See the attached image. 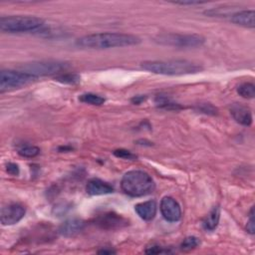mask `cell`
Here are the masks:
<instances>
[{"mask_svg":"<svg viewBox=\"0 0 255 255\" xmlns=\"http://www.w3.org/2000/svg\"><path fill=\"white\" fill-rule=\"evenodd\" d=\"M140 39L131 34L126 33H94L85 35L76 40L75 44L77 47L82 49H110V48H121L133 46L140 43Z\"/></svg>","mask_w":255,"mask_h":255,"instance_id":"obj_1","label":"cell"},{"mask_svg":"<svg viewBox=\"0 0 255 255\" xmlns=\"http://www.w3.org/2000/svg\"><path fill=\"white\" fill-rule=\"evenodd\" d=\"M141 69L158 75L182 76L196 74L203 70L202 66L187 60H159L144 61L140 64Z\"/></svg>","mask_w":255,"mask_h":255,"instance_id":"obj_2","label":"cell"},{"mask_svg":"<svg viewBox=\"0 0 255 255\" xmlns=\"http://www.w3.org/2000/svg\"><path fill=\"white\" fill-rule=\"evenodd\" d=\"M121 186L126 194L131 197H140L150 194L155 188V183L147 172L134 169L124 174Z\"/></svg>","mask_w":255,"mask_h":255,"instance_id":"obj_3","label":"cell"},{"mask_svg":"<svg viewBox=\"0 0 255 255\" xmlns=\"http://www.w3.org/2000/svg\"><path fill=\"white\" fill-rule=\"evenodd\" d=\"M0 30L5 33H39L46 31L43 19L29 15H9L0 18Z\"/></svg>","mask_w":255,"mask_h":255,"instance_id":"obj_4","label":"cell"},{"mask_svg":"<svg viewBox=\"0 0 255 255\" xmlns=\"http://www.w3.org/2000/svg\"><path fill=\"white\" fill-rule=\"evenodd\" d=\"M153 41L162 46H169L180 49H194L201 47L205 39L198 34L163 33L155 36Z\"/></svg>","mask_w":255,"mask_h":255,"instance_id":"obj_5","label":"cell"},{"mask_svg":"<svg viewBox=\"0 0 255 255\" xmlns=\"http://www.w3.org/2000/svg\"><path fill=\"white\" fill-rule=\"evenodd\" d=\"M70 68L69 63L63 61H38L25 64L21 67V71L29 73L35 77L61 75Z\"/></svg>","mask_w":255,"mask_h":255,"instance_id":"obj_6","label":"cell"},{"mask_svg":"<svg viewBox=\"0 0 255 255\" xmlns=\"http://www.w3.org/2000/svg\"><path fill=\"white\" fill-rule=\"evenodd\" d=\"M38 78L24 71L2 70L0 72V93L27 86Z\"/></svg>","mask_w":255,"mask_h":255,"instance_id":"obj_7","label":"cell"},{"mask_svg":"<svg viewBox=\"0 0 255 255\" xmlns=\"http://www.w3.org/2000/svg\"><path fill=\"white\" fill-rule=\"evenodd\" d=\"M26 213L25 207L20 203H9L1 208L0 220L2 225H14L18 223Z\"/></svg>","mask_w":255,"mask_h":255,"instance_id":"obj_8","label":"cell"},{"mask_svg":"<svg viewBox=\"0 0 255 255\" xmlns=\"http://www.w3.org/2000/svg\"><path fill=\"white\" fill-rule=\"evenodd\" d=\"M160 212L168 222H176L181 218V208L178 202L171 196H164L160 201Z\"/></svg>","mask_w":255,"mask_h":255,"instance_id":"obj_9","label":"cell"},{"mask_svg":"<svg viewBox=\"0 0 255 255\" xmlns=\"http://www.w3.org/2000/svg\"><path fill=\"white\" fill-rule=\"evenodd\" d=\"M96 222L101 228L104 229H118L128 225V221L126 218L114 212H108L100 215L97 218Z\"/></svg>","mask_w":255,"mask_h":255,"instance_id":"obj_10","label":"cell"},{"mask_svg":"<svg viewBox=\"0 0 255 255\" xmlns=\"http://www.w3.org/2000/svg\"><path fill=\"white\" fill-rule=\"evenodd\" d=\"M85 227V221L81 218L74 217L65 220L59 227V233L64 237H74L79 234Z\"/></svg>","mask_w":255,"mask_h":255,"instance_id":"obj_11","label":"cell"},{"mask_svg":"<svg viewBox=\"0 0 255 255\" xmlns=\"http://www.w3.org/2000/svg\"><path fill=\"white\" fill-rule=\"evenodd\" d=\"M230 114L232 118L240 125L249 127L252 124V114L249 108L241 104H233L230 107Z\"/></svg>","mask_w":255,"mask_h":255,"instance_id":"obj_12","label":"cell"},{"mask_svg":"<svg viewBox=\"0 0 255 255\" xmlns=\"http://www.w3.org/2000/svg\"><path fill=\"white\" fill-rule=\"evenodd\" d=\"M86 191L90 195H105L114 192V187L100 178H92L86 184Z\"/></svg>","mask_w":255,"mask_h":255,"instance_id":"obj_13","label":"cell"},{"mask_svg":"<svg viewBox=\"0 0 255 255\" xmlns=\"http://www.w3.org/2000/svg\"><path fill=\"white\" fill-rule=\"evenodd\" d=\"M230 20L232 23L246 27L254 28L255 27V12L254 10H241L235 12L231 15Z\"/></svg>","mask_w":255,"mask_h":255,"instance_id":"obj_14","label":"cell"},{"mask_svg":"<svg viewBox=\"0 0 255 255\" xmlns=\"http://www.w3.org/2000/svg\"><path fill=\"white\" fill-rule=\"evenodd\" d=\"M156 202L154 200H147L134 205L136 214L145 221H150L156 214Z\"/></svg>","mask_w":255,"mask_h":255,"instance_id":"obj_15","label":"cell"},{"mask_svg":"<svg viewBox=\"0 0 255 255\" xmlns=\"http://www.w3.org/2000/svg\"><path fill=\"white\" fill-rule=\"evenodd\" d=\"M219 219L220 209L218 206H214L202 220V226L206 231H213L218 226Z\"/></svg>","mask_w":255,"mask_h":255,"instance_id":"obj_16","label":"cell"},{"mask_svg":"<svg viewBox=\"0 0 255 255\" xmlns=\"http://www.w3.org/2000/svg\"><path fill=\"white\" fill-rule=\"evenodd\" d=\"M155 104L159 109H164V110H175L176 111V110L182 109V107L179 104L173 102L168 97L162 96V95H160V96L158 95L155 98Z\"/></svg>","mask_w":255,"mask_h":255,"instance_id":"obj_17","label":"cell"},{"mask_svg":"<svg viewBox=\"0 0 255 255\" xmlns=\"http://www.w3.org/2000/svg\"><path fill=\"white\" fill-rule=\"evenodd\" d=\"M79 101L84 103V104H89V105H93V106H101L105 103V98L93 94V93H86L83 94L79 97Z\"/></svg>","mask_w":255,"mask_h":255,"instance_id":"obj_18","label":"cell"},{"mask_svg":"<svg viewBox=\"0 0 255 255\" xmlns=\"http://www.w3.org/2000/svg\"><path fill=\"white\" fill-rule=\"evenodd\" d=\"M237 93L244 99H253L255 97V86L252 83H243L238 86Z\"/></svg>","mask_w":255,"mask_h":255,"instance_id":"obj_19","label":"cell"},{"mask_svg":"<svg viewBox=\"0 0 255 255\" xmlns=\"http://www.w3.org/2000/svg\"><path fill=\"white\" fill-rule=\"evenodd\" d=\"M55 80L62 83V84H69L75 85L81 81V77L74 73H63L55 77Z\"/></svg>","mask_w":255,"mask_h":255,"instance_id":"obj_20","label":"cell"},{"mask_svg":"<svg viewBox=\"0 0 255 255\" xmlns=\"http://www.w3.org/2000/svg\"><path fill=\"white\" fill-rule=\"evenodd\" d=\"M18 153L27 158H32L40 153V148L35 145H23L18 149Z\"/></svg>","mask_w":255,"mask_h":255,"instance_id":"obj_21","label":"cell"},{"mask_svg":"<svg viewBox=\"0 0 255 255\" xmlns=\"http://www.w3.org/2000/svg\"><path fill=\"white\" fill-rule=\"evenodd\" d=\"M199 245H200L199 238H197L195 236H188L182 240V242L180 244V249L183 251H189L191 249L196 248Z\"/></svg>","mask_w":255,"mask_h":255,"instance_id":"obj_22","label":"cell"},{"mask_svg":"<svg viewBox=\"0 0 255 255\" xmlns=\"http://www.w3.org/2000/svg\"><path fill=\"white\" fill-rule=\"evenodd\" d=\"M196 110L200 113L206 114V115H215L217 114V109L210 103H200L196 105Z\"/></svg>","mask_w":255,"mask_h":255,"instance_id":"obj_23","label":"cell"},{"mask_svg":"<svg viewBox=\"0 0 255 255\" xmlns=\"http://www.w3.org/2000/svg\"><path fill=\"white\" fill-rule=\"evenodd\" d=\"M114 155L119 157V158H124V159H129V160H134L136 159V155L134 153H132L131 151L128 150V149H125V148H118V149H115L113 151Z\"/></svg>","mask_w":255,"mask_h":255,"instance_id":"obj_24","label":"cell"},{"mask_svg":"<svg viewBox=\"0 0 255 255\" xmlns=\"http://www.w3.org/2000/svg\"><path fill=\"white\" fill-rule=\"evenodd\" d=\"M246 230H247V232H249L250 234H254L255 227H254V209H253V207L251 208L250 213H249V220L247 221Z\"/></svg>","mask_w":255,"mask_h":255,"instance_id":"obj_25","label":"cell"},{"mask_svg":"<svg viewBox=\"0 0 255 255\" xmlns=\"http://www.w3.org/2000/svg\"><path fill=\"white\" fill-rule=\"evenodd\" d=\"M6 171L11 175H18L19 174V166L14 162H8L6 164Z\"/></svg>","mask_w":255,"mask_h":255,"instance_id":"obj_26","label":"cell"},{"mask_svg":"<svg viewBox=\"0 0 255 255\" xmlns=\"http://www.w3.org/2000/svg\"><path fill=\"white\" fill-rule=\"evenodd\" d=\"M168 252H169L168 250H164L160 246H152L145 250V253L147 254H158V253H168Z\"/></svg>","mask_w":255,"mask_h":255,"instance_id":"obj_27","label":"cell"},{"mask_svg":"<svg viewBox=\"0 0 255 255\" xmlns=\"http://www.w3.org/2000/svg\"><path fill=\"white\" fill-rule=\"evenodd\" d=\"M174 4H178V5H199V4H203L204 2H199V1H177V2H173Z\"/></svg>","mask_w":255,"mask_h":255,"instance_id":"obj_28","label":"cell"},{"mask_svg":"<svg viewBox=\"0 0 255 255\" xmlns=\"http://www.w3.org/2000/svg\"><path fill=\"white\" fill-rule=\"evenodd\" d=\"M144 99H145V97H142V96H135V97H133V98L131 99V102H132L133 104L138 105V104H140L142 101H144Z\"/></svg>","mask_w":255,"mask_h":255,"instance_id":"obj_29","label":"cell"},{"mask_svg":"<svg viewBox=\"0 0 255 255\" xmlns=\"http://www.w3.org/2000/svg\"><path fill=\"white\" fill-rule=\"evenodd\" d=\"M98 253H100V254H115V253H116V251H115V250H113V249H107V248H104V249H102V250H99V251H98Z\"/></svg>","mask_w":255,"mask_h":255,"instance_id":"obj_30","label":"cell"}]
</instances>
